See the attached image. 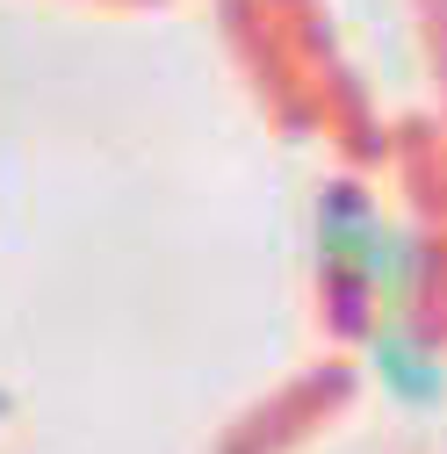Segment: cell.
<instances>
[{
	"label": "cell",
	"instance_id": "1",
	"mask_svg": "<svg viewBox=\"0 0 447 454\" xmlns=\"http://www.w3.org/2000/svg\"><path fill=\"white\" fill-rule=\"evenodd\" d=\"M389 216L375 202V188L361 174H332L310 202V281H318V325L340 339V347H361L375 332L382 303H375V274H382V246H389Z\"/></svg>",
	"mask_w": 447,
	"mask_h": 454
},
{
	"label": "cell",
	"instance_id": "2",
	"mask_svg": "<svg viewBox=\"0 0 447 454\" xmlns=\"http://www.w3.org/2000/svg\"><path fill=\"white\" fill-rule=\"evenodd\" d=\"M354 382H361L354 361L325 354L318 368H303V375H289L274 396H260V404L216 440V454H296V447H303V440L354 396Z\"/></svg>",
	"mask_w": 447,
	"mask_h": 454
},
{
	"label": "cell",
	"instance_id": "3",
	"mask_svg": "<svg viewBox=\"0 0 447 454\" xmlns=\"http://www.w3.org/2000/svg\"><path fill=\"white\" fill-rule=\"evenodd\" d=\"M361 354H368V375L382 382L389 404L433 411L440 396H447V325H433V317H397V310H382L375 332L361 339Z\"/></svg>",
	"mask_w": 447,
	"mask_h": 454
},
{
	"label": "cell",
	"instance_id": "4",
	"mask_svg": "<svg viewBox=\"0 0 447 454\" xmlns=\"http://www.w3.org/2000/svg\"><path fill=\"white\" fill-rule=\"evenodd\" d=\"M419 29H426L433 80H440V94H447V0H419Z\"/></svg>",
	"mask_w": 447,
	"mask_h": 454
},
{
	"label": "cell",
	"instance_id": "5",
	"mask_svg": "<svg viewBox=\"0 0 447 454\" xmlns=\"http://www.w3.org/2000/svg\"><path fill=\"white\" fill-rule=\"evenodd\" d=\"M0 419H8V396H0Z\"/></svg>",
	"mask_w": 447,
	"mask_h": 454
}]
</instances>
